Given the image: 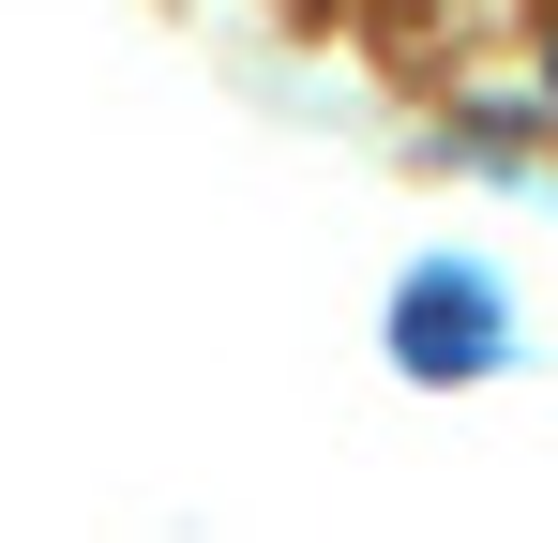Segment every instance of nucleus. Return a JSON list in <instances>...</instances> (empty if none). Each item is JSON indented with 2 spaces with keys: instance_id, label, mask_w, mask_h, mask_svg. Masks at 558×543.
<instances>
[{
  "instance_id": "1",
  "label": "nucleus",
  "mask_w": 558,
  "mask_h": 543,
  "mask_svg": "<svg viewBox=\"0 0 558 543\" xmlns=\"http://www.w3.org/2000/svg\"><path fill=\"white\" fill-rule=\"evenodd\" d=\"M392 362H408L423 393H468V377H498V362H513L498 272H483V257H423L408 287H392Z\"/></svg>"
},
{
  "instance_id": "2",
  "label": "nucleus",
  "mask_w": 558,
  "mask_h": 543,
  "mask_svg": "<svg viewBox=\"0 0 558 543\" xmlns=\"http://www.w3.org/2000/svg\"><path fill=\"white\" fill-rule=\"evenodd\" d=\"M544 106H558V31H544Z\"/></svg>"
}]
</instances>
